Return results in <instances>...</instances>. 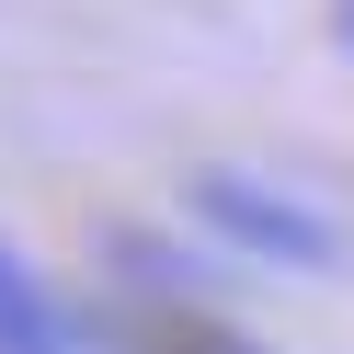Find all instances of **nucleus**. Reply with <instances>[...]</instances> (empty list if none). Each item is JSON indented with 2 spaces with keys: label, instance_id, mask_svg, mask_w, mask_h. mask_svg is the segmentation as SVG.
I'll list each match as a JSON object with an SVG mask.
<instances>
[{
  "label": "nucleus",
  "instance_id": "1",
  "mask_svg": "<svg viewBox=\"0 0 354 354\" xmlns=\"http://www.w3.org/2000/svg\"><path fill=\"white\" fill-rule=\"evenodd\" d=\"M194 217H206L240 263H263V274H331V263H343L331 206L297 194V183H274V171H194Z\"/></svg>",
  "mask_w": 354,
  "mask_h": 354
},
{
  "label": "nucleus",
  "instance_id": "2",
  "mask_svg": "<svg viewBox=\"0 0 354 354\" xmlns=\"http://www.w3.org/2000/svg\"><path fill=\"white\" fill-rule=\"evenodd\" d=\"M115 263H126V320H115L126 354H263L252 331L217 320V308L194 297V274H183V263H160L149 240H115Z\"/></svg>",
  "mask_w": 354,
  "mask_h": 354
},
{
  "label": "nucleus",
  "instance_id": "3",
  "mask_svg": "<svg viewBox=\"0 0 354 354\" xmlns=\"http://www.w3.org/2000/svg\"><path fill=\"white\" fill-rule=\"evenodd\" d=\"M103 343H115V331L80 320V308L57 297L12 240H0V354H103Z\"/></svg>",
  "mask_w": 354,
  "mask_h": 354
}]
</instances>
